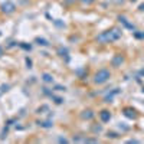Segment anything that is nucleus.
I'll return each instance as SVG.
<instances>
[{
    "instance_id": "nucleus-1",
    "label": "nucleus",
    "mask_w": 144,
    "mask_h": 144,
    "mask_svg": "<svg viewBox=\"0 0 144 144\" xmlns=\"http://www.w3.org/2000/svg\"><path fill=\"white\" fill-rule=\"evenodd\" d=\"M108 78H110V72H108L107 69H101V71L97 72V75H95V82L102 84V82H105Z\"/></svg>"
},
{
    "instance_id": "nucleus-2",
    "label": "nucleus",
    "mask_w": 144,
    "mask_h": 144,
    "mask_svg": "<svg viewBox=\"0 0 144 144\" xmlns=\"http://www.w3.org/2000/svg\"><path fill=\"white\" fill-rule=\"evenodd\" d=\"M120 36V32L118 30H115V33H105V35H102V36H100V39H104V38H107V39H110V40H114V39H117Z\"/></svg>"
},
{
    "instance_id": "nucleus-3",
    "label": "nucleus",
    "mask_w": 144,
    "mask_h": 144,
    "mask_svg": "<svg viewBox=\"0 0 144 144\" xmlns=\"http://www.w3.org/2000/svg\"><path fill=\"white\" fill-rule=\"evenodd\" d=\"M101 117H102V120H104V121H107V120H110V115L107 114V111H104V113L101 114Z\"/></svg>"
},
{
    "instance_id": "nucleus-4",
    "label": "nucleus",
    "mask_w": 144,
    "mask_h": 144,
    "mask_svg": "<svg viewBox=\"0 0 144 144\" xmlns=\"http://www.w3.org/2000/svg\"><path fill=\"white\" fill-rule=\"evenodd\" d=\"M45 81H48V82H49V81H50V76H49V75H45Z\"/></svg>"
}]
</instances>
